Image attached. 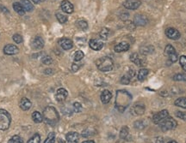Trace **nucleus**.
<instances>
[{
	"label": "nucleus",
	"mask_w": 186,
	"mask_h": 143,
	"mask_svg": "<svg viewBox=\"0 0 186 143\" xmlns=\"http://www.w3.org/2000/svg\"><path fill=\"white\" fill-rule=\"evenodd\" d=\"M131 100L132 96L130 95V93L125 90H119L116 93V99H115L116 108L120 111H123L129 106Z\"/></svg>",
	"instance_id": "f257e3e1"
},
{
	"label": "nucleus",
	"mask_w": 186,
	"mask_h": 143,
	"mask_svg": "<svg viewBox=\"0 0 186 143\" xmlns=\"http://www.w3.org/2000/svg\"><path fill=\"white\" fill-rule=\"evenodd\" d=\"M43 120L49 125H55L60 120V116L56 109L53 106H47L43 111Z\"/></svg>",
	"instance_id": "f03ea898"
},
{
	"label": "nucleus",
	"mask_w": 186,
	"mask_h": 143,
	"mask_svg": "<svg viewBox=\"0 0 186 143\" xmlns=\"http://www.w3.org/2000/svg\"><path fill=\"white\" fill-rule=\"evenodd\" d=\"M113 60L109 57H104L97 61L98 69L102 72H108L113 69Z\"/></svg>",
	"instance_id": "7ed1b4c3"
},
{
	"label": "nucleus",
	"mask_w": 186,
	"mask_h": 143,
	"mask_svg": "<svg viewBox=\"0 0 186 143\" xmlns=\"http://www.w3.org/2000/svg\"><path fill=\"white\" fill-rule=\"evenodd\" d=\"M11 122V117L8 111L0 109V130H6L9 129Z\"/></svg>",
	"instance_id": "20e7f679"
},
{
	"label": "nucleus",
	"mask_w": 186,
	"mask_h": 143,
	"mask_svg": "<svg viewBox=\"0 0 186 143\" xmlns=\"http://www.w3.org/2000/svg\"><path fill=\"white\" fill-rule=\"evenodd\" d=\"M159 127L163 131H168V130H174L178 125L176 120H174L172 117H167L165 120H163L161 123H159Z\"/></svg>",
	"instance_id": "39448f33"
},
{
	"label": "nucleus",
	"mask_w": 186,
	"mask_h": 143,
	"mask_svg": "<svg viewBox=\"0 0 186 143\" xmlns=\"http://www.w3.org/2000/svg\"><path fill=\"white\" fill-rule=\"evenodd\" d=\"M165 53L169 57L170 61L172 62V63H175L177 62V60H178V54L176 52V50H175V48L172 46V45H167L165 48Z\"/></svg>",
	"instance_id": "423d86ee"
},
{
	"label": "nucleus",
	"mask_w": 186,
	"mask_h": 143,
	"mask_svg": "<svg viewBox=\"0 0 186 143\" xmlns=\"http://www.w3.org/2000/svg\"><path fill=\"white\" fill-rule=\"evenodd\" d=\"M169 116V112L168 111L163 110L161 111H159L158 113H156L152 116V122L156 124H159V123H161L163 120H165Z\"/></svg>",
	"instance_id": "0eeeda50"
},
{
	"label": "nucleus",
	"mask_w": 186,
	"mask_h": 143,
	"mask_svg": "<svg viewBox=\"0 0 186 143\" xmlns=\"http://www.w3.org/2000/svg\"><path fill=\"white\" fill-rule=\"evenodd\" d=\"M31 47L35 50H41L44 47V40L40 36L35 37L31 42Z\"/></svg>",
	"instance_id": "6e6552de"
},
{
	"label": "nucleus",
	"mask_w": 186,
	"mask_h": 143,
	"mask_svg": "<svg viewBox=\"0 0 186 143\" xmlns=\"http://www.w3.org/2000/svg\"><path fill=\"white\" fill-rule=\"evenodd\" d=\"M166 35L171 40H177L180 38V33L173 27H169L166 30Z\"/></svg>",
	"instance_id": "1a4fd4ad"
},
{
	"label": "nucleus",
	"mask_w": 186,
	"mask_h": 143,
	"mask_svg": "<svg viewBox=\"0 0 186 143\" xmlns=\"http://www.w3.org/2000/svg\"><path fill=\"white\" fill-rule=\"evenodd\" d=\"M123 5L128 10H136L141 5V2L139 0H125Z\"/></svg>",
	"instance_id": "9d476101"
},
{
	"label": "nucleus",
	"mask_w": 186,
	"mask_h": 143,
	"mask_svg": "<svg viewBox=\"0 0 186 143\" xmlns=\"http://www.w3.org/2000/svg\"><path fill=\"white\" fill-rule=\"evenodd\" d=\"M134 22L136 25L137 26H146V24L148 23V19L143 16V15H141V14H138V15H136L135 16V18H134Z\"/></svg>",
	"instance_id": "9b49d317"
},
{
	"label": "nucleus",
	"mask_w": 186,
	"mask_h": 143,
	"mask_svg": "<svg viewBox=\"0 0 186 143\" xmlns=\"http://www.w3.org/2000/svg\"><path fill=\"white\" fill-rule=\"evenodd\" d=\"M145 110L146 107L144 106V104L137 103L133 106L131 111H132L134 115L139 116V115H143V114L145 113Z\"/></svg>",
	"instance_id": "f8f14e48"
},
{
	"label": "nucleus",
	"mask_w": 186,
	"mask_h": 143,
	"mask_svg": "<svg viewBox=\"0 0 186 143\" xmlns=\"http://www.w3.org/2000/svg\"><path fill=\"white\" fill-rule=\"evenodd\" d=\"M3 52L6 55H15L19 52V49L18 47L11 45V44H8L5 47H3Z\"/></svg>",
	"instance_id": "ddd939ff"
},
{
	"label": "nucleus",
	"mask_w": 186,
	"mask_h": 143,
	"mask_svg": "<svg viewBox=\"0 0 186 143\" xmlns=\"http://www.w3.org/2000/svg\"><path fill=\"white\" fill-rule=\"evenodd\" d=\"M61 10L64 11L65 13L71 14L73 12V5L71 2H69L67 0H64L62 1L61 3Z\"/></svg>",
	"instance_id": "4468645a"
},
{
	"label": "nucleus",
	"mask_w": 186,
	"mask_h": 143,
	"mask_svg": "<svg viewBox=\"0 0 186 143\" xmlns=\"http://www.w3.org/2000/svg\"><path fill=\"white\" fill-rule=\"evenodd\" d=\"M59 44L64 50H70L73 47L72 41L67 38H61V40H59Z\"/></svg>",
	"instance_id": "2eb2a0df"
},
{
	"label": "nucleus",
	"mask_w": 186,
	"mask_h": 143,
	"mask_svg": "<svg viewBox=\"0 0 186 143\" xmlns=\"http://www.w3.org/2000/svg\"><path fill=\"white\" fill-rule=\"evenodd\" d=\"M66 140L67 143H78L79 140V135L77 132H69L66 136Z\"/></svg>",
	"instance_id": "dca6fc26"
},
{
	"label": "nucleus",
	"mask_w": 186,
	"mask_h": 143,
	"mask_svg": "<svg viewBox=\"0 0 186 143\" xmlns=\"http://www.w3.org/2000/svg\"><path fill=\"white\" fill-rule=\"evenodd\" d=\"M67 91L65 89V88H59L57 90V92H56V94H55V98H56L57 101L62 102V101H64L67 98Z\"/></svg>",
	"instance_id": "f3484780"
},
{
	"label": "nucleus",
	"mask_w": 186,
	"mask_h": 143,
	"mask_svg": "<svg viewBox=\"0 0 186 143\" xmlns=\"http://www.w3.org/2000/svg\"><path fill=\"white\" fill-rule=\"evenodd\" d=\"M89 46L90 47L93 49L95 51H99L101 50L102 48L104 47V43L102 42L101 40H95V39H92L89 41Z\"/></svg>",
	"instance_id": "a211bd4d"
},
{
	"label": "nucleus",
	"mask_w": 186,
	"mask_h": 143,
	"mask_svg": "<svg viewBox=\"0 0 186 143\" xmlns=\"http://www.w3.org/2000/svg\"><path fill=\"white\" fill-rule=\"evenodd\" d=\"M115 52H127L129 49V44L128 42H121V43L117 44L115 47Z\"/></svg>",
	"instance_id": "6ab92c4d"
},
{
	"label": "nucleus",
	"mask_w": 186,
	"mask_h": 143,
	"mask_svg": "<svg viewBox=\"0 0 186 143\" xmlns=\"http://www.w3.org/2000/svg\"><path fill=\"white\" fill-rule=\"evenodd\" d=\"M19 106H20V108L23 111H29L31 108L32 104H31L30 100H29V99H27V98H23L20 100Z\"/></svg>",
	"instance_id": "aec40b11"
},
{
	"label": "nucleus",
	"mask_w": 186,
	"mask_h": 143,
	"mask_svg": "<svg viewBox=\"0 0 186 143\" xmlns=\"http://www.w3.org/2000/svg\"><path fill=\"white\" fill-rule=\"evenodd\" d=\"M101 101L103 104H108L112 98V93L109 90H104L101 93Z\"/></svg>",
	"instance_id": "412c9836"
},
{
	"label": "nucleus",
	"mask_w": 186,
	"mask_h": 143,
	"mask_svg": "<svg viewBox=\"0 0 186 143\" xmlns=\"http://www.w3.org/2000/svg\"><path fill=\"white\" fill-rule=\"evenodd\" d=\"M21 3H22V5L24 7L25 11L30 12V11H32V10H34L33 4H32L30 1H29V0H21Z\"/></svg>",
	"instance_id": "4be33fe9"
},
{
	"label": "nucleus",
	"mask_w": 186,
	"mask_h": 143,
	"mask_svg": "<svg viewBox=\"0 0 186 143\" xmlns=\"http://www.w3.org/2000/svg\"><path fill=\"white\" fill-rule=\"evenodd\" d=\"M140 51H141V53L143 54V55H148V54L153 52L154 48L152 46H144V47H141Z\"/></svg>",
	"instance_id": "5701e85b"
},
{
	"label": "nucleus",
	"mask_w": 186,
	"mask_h": 143,
	"mask_svg": "<svg viewBox=\"0 0 186 143\" xmlns=\"http://www.w3.org/2000/svg\"><path fill=\"white\" fill-rule=\"evenodd\" d=\"M13 9L14 10H15L17 13L19 14V15H24V14L25 13V10H24V7H23V5H22V3H17V2L14 3Z\"/></svg>",
	"instance_id": "b1692460"
},
{
	"label": "nucleus",
	"mask_w": 186,
	"mask_h": 143,
	"mask_svg": "<svg viewBox=\"0 0 186 143\" xmlns=\"http://www.w3.org/2000/svg\"><path fill=\"white\" fill-rule=\"evenodd\" d=\"M130 60H131L134 63H136V65H138V66H142V60L141 58H140L138 53H133L132 55L130 56Z\"/></svg>",
	"instance_id": "393cba45"
},
{
	"label": "nucleus",
	"mask_w": 186,
	"mask_h": 143,
	"mask_svg": "<svg viewBox=\"0 0 186 143\" xmlns=\"http://www.w3.org/2000/svg\"><path fill=\"white\" fill-rule=\"evenodd\" d=\"M174 105H175L176 106H178V107H181V108H183V109H186V98H184V97L178 98V100H175Z\"/></svg>",
	"instance_id": "a878e982"
},
{
	"label": "nucleus",
	"mask_w": 186,
	"mask_h": 143,
	"mask_svg": "<svg viewBox=\"0 0 186 143\" xmlns=\"http://www.w3.org/2000/svg\"><path fill=\"white\" fill-rule=\"evenodd\" d=\"M32 119H33L35 123H40L43 121V116L39 111H35L33 115H32Z\"/></svg>",
	"instance_id": "bb28decb"
},
{
	"label": "nucleus",
	"mask_w": 186,
	"mask_h": 143,
	"mask_svg": "<svg viewBox=\"0 0 186 143\" xmlns=\"http://www.w3.org/2000/svg\"><path fill=\"white\" fill-rule=\"evenodd\" d=\"M148 70L146 69H141L139 70V73H138V80L139 81H143L145 79L146 77L148 75Z\"/></svg>",
	"instance_id": "cd10ccee"
},
{
	"label": "nucleus",
	"mask_w": 186,
	"mask_h": 143,
	"mask_svg": "<svg viewBox=\"0 0 186 143\" xmlns=\"http://www.w3.org/2000/svg\"><path fill=\"white\" fill-rule=\"evenodd\" d=\"M76 25L78 28H80L82 30H85L88 27V23L87 22H85V20H79L76 22Z\"/></svg>",
	"instance_id": "c85d7f7f"
},
{
	"label": "nucleus",
	"mask_w": 186,
	"mask_h": 143,
	"mask_svg": "<svg viewBox=\"0 0 186 143\" xmlns=\"http://www.w3.org/2000/svg\"><path fill=\"white\" fill-rule=\"evenodd\" d=\"M27 143H41V136L39 134H35Z\"/></svg>",
	"instance_id": "c756f323"
},
{
	"label": "nucleus",
	"mask_w": 186,
	"mask_h": 143,
	"mask_svg": "<svg viewBox=\"0 0 186 143\" xmlns=\"http://www.w3.org/2000/svg\"><path fill=\"white\" fill-rule=\"evenodd\" d=\"M173 79L176 81H186V75L185 74H177L173 76Z\"/></svg>",
	"instance_id": "7c9ffc66"
},
{
	"label": "nucleus",
	"mask_w": 186,
	"mask_h": 143,
	"mask_svg": "<svg viewBox=\"0 0 186 143\" xmlns=\"http://www.w3.org/2000/svg\"><path fill=\"white\" fill-rule=\"evenodd\" d=\"M8 143H24V141L19 136H14L9 140Z\"/></svg>",
	"instance_id": "2f4dec72"
},
{
	"label": "nucleus",
	"mask_w": 186,
	"mask_h": 143,
	"mask_svg": "<svg viewBox=\"0 0 186 143\" xmlns=\"http://www.w3.org/2000/svg\"><path fill=\"white\" fill-rule=\"evenodd\" d=\"M128 135H129V128L127 126H123L120 131V137L122 139H125L128 136Z\"/></svg>",
	"instance_id": "473e14b6"
},
{
	"label": "nucleus",
	"mask_w": 186,
	"mask_h": 143,
	"mask_svg": "<svg viewBox=\"0 0 186 143\" xmlns=\"http://www.w3.org/2000/svg\"><path fill=\"white\" fill-rule=\"evenodd\" d=\"M84 57H85V54H84V52L82 51H77L74 54V61L78 62V61L83 59Z\"/></svg>",
	"instance_id": "72a5a7b5"
},
{
	"label": "nucleus",
	"mask_w": 186,
	"mask_h": 143,
	"mask_svg": "<svg viewBox=\"0 0 186 143\" xmlns=\"http://www.w3.org/2000/svg\"><path fill=\"white\" fill-rule=\"evenodd\" d=\"M54 141H55V134L54 132H51L48 134L44 143H54Z\"/></svg>",
	"instance_id": "f704fd0d"
},
{
	"label": "nucleus",
	"mask_w": 186,
	"mask_h": 143,
	"mask_svg": "<svg viewBox=\"0 0 186 143\" xmlns=\"http://www.w3.org/2000/svg\"><path fill=\"white\" fill-rule=\"evenodd\" d=\"M56 17H57L58 21L61 22V23H66L67 22V17H66L65 15L61 13L56 14Z\"/></svg>",
	"instance_id": "c9c22d12"
},
{
	"label": "nucleus",
	"mask_w": 186,
	"mask_h": 143,
	"mask_svg": "<svg viewBox=\"0 0 186 143\" xmlns=\"http://www.w3.org/2000/svg\"><path fill=\"white\" fill-rule=\"evenodd\" d=\"M109 31L108 28H103L101 30V32H100V37H101L102 40H107V38L109 36Z\"/></svg>",
	"instance_id": "e433bc0d"
},
{
	"label": "nucleus",
	"mask_w": 186,
	"mask_h": 143,
	"mask_svg": "<svg viewBox=\"0 0 186 143\" xmlns=\"http://www.w3.org/2000/svg\"><path fill=\"white\" fill-rule=\"evenodd\" d=\"M145 123H144V121H142V120L136 121V123H135V127H136V129H138V130H143V129L145 128Z\"/></svg>",
	"instance_id": "4c0bfd02"
},
{
	"label": "nucleus",
	"mask_w": 186,
	"mask_h": 143,
	"mask_svg": "<svg viewBox=\"0 0 186 143\" xmlns=\"http://www.w3.org/2000/svg\"><path fill=\"white\" fill-rule=\"evenodd\" d=\"M180 65L184 71H186V56H181L179 58Z\"/></svg>",
	"instance_id": "58836bf2"
},
{
	"label": "nucleus",
	"mask_w": 186,
	"mask_h": 143,
	"mask_svg": "<svg viewBox=\"0 0 186 143\" xmlns=\"http://www.w3.org/2000/svg\"><path fill=\"white\" fill-rule=\"evenodd\" d=\"M12 39H13L14 41H15L17 44H20L23 42V37L21 36L20 34H18V33L14 34L13 37H12Z\"/></svg>",
	"instance_id": "ea45409f"
},
{
	"label": "nucleus",
	"mask_w": 186,
	"mask_h": 143,
	"mask_svg": "<svg viewBox=\"0 0 186 143\" xmlns=\"http://www.w3.org/2000/svg\"><path fill=\"white\" fill-rule=\"evenodd\" d=\"M73 110H74L75 112H80L82 111V105L78 102H75L73 104Z\"/></svg>",
	"instance_id": "a19ab883"
},
{
	"label": "nucleus",
	"mask_w": 186,
	"mask_h": 143,
	"mask_svg": "<svg viewBox=\"0 0 186 143\" xmlns=\"http://www.w3.org/2000/svg\"><path fill=\"white\" fill-rule=\"evenodd\" d=\"M94 133H95L94 131H92V130H85L83 131V133H82V136L83 137L91 136H93Z\"/></svg>",
	"instance_id": "79ce46f5"
},
{
	"label": "nucleus",
	"mask_w": 186,
	"mask_h": 143,
	"mask_svg": "<svg viewBox=\"0 0 186 143\" xmlns=\"http://www.w3.org/2000/svg\"><path fill=\"white\" fill-rule=\"evenodd\" d=\"M130 77L128 76V75H125V76H123L122 77V79H121V83L122 84H129V82H130Z\"/></svg>",
	"instance_id": "37998d69"
},
{
	"label": "nucleus",
	"mask_w": 186,
	"mask_h": 143,
	"mask_svg": "<svg viewBox=\"0 0 186 143\" xmlns=\"http://www.w3.org/2000/svg\"><path fill=\"white\" fill-rule=\"evenodd\" d=\"M41 61H42V63H44V64H47V65L51 64V63H53V59H52L51 57H49V56H46V57H44L42 58Z\"/></svg>",
	"instance_id": "c03bdc74"
},
{
	"label": "nucleus",
	"mask_w": 186,
	"mask_h": 143,
	"mask_svg": "<svg viewBox=\"0 0 186 143\" xmlns=\"http://www.w3.org/2000/svg\"><path fill=\"white\" fill-rule=\"evenodd\" d=\"M176 116L180 118V119L184 120L186 121V112H183V111H177Z\"/></svg>",
	"instance_id": "a18cd8bd"
},
{
	"label": "nucleus",
	"mask_w": 186,
	"mask_h": 143,
	"mask_svg": "<svg viewBox=\"0 0 186 143\" xmlns=\"http://www.w3.org/2000/svg\"><path fill=\"white\" fill-rule=\"evenodd\" d=\"M78 69H79V65H78V64L73 63V64L72 65V70L73 72H76L77 70H78Z\"/></svg>",
	"instance_id": "49530a36"
},
{
	"label": "nucleus",
	"mask_w": 186,
	"mask_h": 143,
	"mask_svg": "<svg viewBox=\"0 0 186 143\" xmlns=\"http://www.w3.org/2000/svg\"><path fill=\"white\" fill-rule=\"evenodd\" d=\"M155 143H164V141H163L162 137H157V138H156Z\"/></svg>",
	"instance_id": "de8ad7c7"
},
{
	"label": "nucleus",
	"mask_w": 186,
	"mask_h": 143,
	"mask_svg": "<svg viewBox=\"0 0 186 143\" xmlns=\"http://www.w3.org/2000/svg\"><path fill=\"white\" fill-rule=\"evenodd\" d=\"M32 1H33V3H41V2H43L45 0H32Z\"/></svg>",
	"instance_id": "09e8293b"
},
{
	"label": "nucleus",
	"mask_w": 186,
	"mask_h": 143,
	"mask_svg": "<svg viewBox=\"0 0 186 143\" xmlns=\"http://www.w3.org/2000/svg\"><path fill=\"white\" fill-rule=\"evenodd\" d=\"M82 143H95L94 142V141H85L84 142H82Z\"/></svg>",
	"instance_id": "8fccbe9b"
},
{
	"label": "nucleus",
	"mask_w": 186,
	"mask_h": 143,
	"mask_svg": "<svg viewBox=\"0 0 186 143\" xmlns=\"http://www.w3.org/2000/svg\"><path fill=\"white\" fill-rule=\"evenodd\" d=\"M59 143H66V142L64 140H62V139H59Z\"/></svg>",
	"instance_id": "3c124183"
},
{
	"label": "nucleus",
	"mask_w": 186,
	"mask_h": 143,
	"mask_svg": "<svg viewBox=\"0 0 186 143\" xmlns=\"http://www.w3.org/2000/svg\"><path fill=\"white\" fill-rule=\"evenodd\" d=\"M167 143H178L176 141H168Z\"/></svg>",
	"instance_id": "603ef678"
}]
</instances>
